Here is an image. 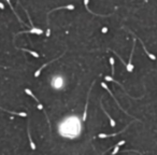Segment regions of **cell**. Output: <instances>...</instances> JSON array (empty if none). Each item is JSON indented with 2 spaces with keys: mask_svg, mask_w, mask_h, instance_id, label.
Wrapping results in <instances>:
<instances>
[{
  "mask_svg": "<svg viewBox=\"0 0 157 155\" xmlns=\"http://www.w3.org/2000/svg\"><path fill=\"white\" fill-rule=\"evenodd\" d=\"M136 37L133 38V43H132V50H131V53H130V57H129V60H128V64L126 66V69L128 72H132L133 70V65H132V56H133V52H134V46H136Z\"/></svg>",
  "mask_w": 157,
  "mask_h": 155,
  "instance_id": "6da1fadb",
  "label": "cell"
},
{
  "mask_svg": "<svg viewBox=\"0 0 157 155\" xmlns=\"http://www.w3.org/2000/svg\"><path fill=\"white\" fill-rule=\"evenodd\" d=\"M20 33H35V35H42L43 33V30L42 29H40V28H31V29H29V30H24V31H20L18 33H16V36L17 35H20Z\"/></svg>",
  "mask_w": 157,
  "mask_h": 155,
  "instance_id": "7a4b0ae2",
  "label": "cell"
},
{
  "mask_svg": "<svg viewBox=\"0 0 157 155\" xmlns=\"http://www.w3.org/2000/svg\"><path fill=\"white\" fill-rule=\"evenodd\" d=\"M95 82H96V80H94V82L91 83V86H90V88H89V91H88V95H87V98H86V103H85V109H84V113H83V119H82L83 122L86 121V117H87V106H88V100H89V93H90L91 87L94 86Z\"/></svg>",
  "mask_w": 157,
  "mask_h": 155,
  "instance_id": "3957f363",
  "label": "cell"
},
{
  "mask_svg": "<svg viewBox=\"0 0 157 155\" xmlns=\"http://www.w3.org/2000/svg\"><path fill=\"white\" fill-rule=\"evenodd\" d=\"M101 86H102V87H103V88H104V89H106V91H109V94H110V95H111V96H112V97H113V98H114V100H115V102H116V103H117V106H118V107H119V109H121V110H123V111H124V112H125V113H126V114H127V115H129V116H130V114H129V113H128V112H126V111H125V110H124V109H123V108H122V107H121V104H119V102H118V101H117V100H116V98H115V97H114V95H113V94H112V91H110V89H109V87L106 86V83H103V82H102V83H101Z\"/></svg>",
  "mask_w": 157,
  "mask_h": 155,
  "instance_id": "277c9868",
  "label": "cell"
},
{
  "mask_svg": "<svg viewBox=\"0 0 157 155\" xmlns=\"http://www.w3.org/2000/svg\"><path fill=\"white\" fill-rule=\"evenodd\" d=\"M63 9H68V10H74L75 9V7H74L73 4H68V5H65V7H58V8H55V9H53V10H51L50 12H47V16L51 14L52 12H54V11H56V10H63Z\"/></svg>",
  "mask_w": 157,
  "mask_h": 155,
  "instance_id": "5b68a950",
  "label": "cell"
},
{
  "mask_svg": "<svg viewBox=\"0 0 157 155\" xmlns=\"http://www.w3.org/2000/svg\"><path fill=\"white\" fill-rule=\"evenodd\" d=\"M60 57H61V56H59L58 58H56V59H54V60H51V61H50V63H47V64H44V65H43V66H41V67H40V68H39V69H38V70H37V71H35V78H38V76H39V74H40V73H41V71H42V70H43V69H44V68H45V67H46V66H48V65L51 64V63H54V61H55V60H59V58H60Z\"/></svg>",
  "mask_w": 157,
  "mask_h": 155,
  "instance_id": "8992f818",
  "label": "cell"
},
{
  "mask_svg": "<svg viewBox=\"0 0 157 155\" xmlns=\"http://www.w3.org/2000/svg\"><path fill=\"white\" fill-rule=\"evenodd\" d=\"M128 126H129V125H127L126 127H125L123 130H121L119 132H115V134H111V135H106V134H99L98 137H99V138H111V137H115V136H117L118 134H121V132L125 131V129H127V128H128Z\"/></svg>",
  "mask_w": 157,
  "mask_h": 155,
  "instance_id": "52a82bcc",
  "label": "cell"
},
{
  "mask_svg": "<svg viewBox=\"0 0 157 155\" xmlns=\"http://www.w3.org/2000/svg\"><path fill=\"white\" fill-rule=\"evenodd\" d=\"M104 79H106V81H110V82H114V83H116V84H118L119 86L122 87V89H123V91H125V93H126V94H127V91H125L124 86H123L122 84L119 83V82L115 81V80H114V79H113V78H112V76H104ZM127 95H128V94H127ZM128 96H129V95H128ZM130 97H131V96H130ZM131 98H132V99H136V98H133V97H131Z\"/></svg>",
  "mask_w": 157,
  "mask_h": 155,
  "instance_id": "ba28073f",
  "label": "cell"
},
{
  "mask_svg": "<svg viewBox=\"0 0 157 155\" xmlns=\"http://www.w3.org/2000/svg\"><path fill=\"white\" fill-rule=\"evenodd\" d=\"M7 2H8V4H9V7H10V9H11V10H12V12H13V13H14V15H15V16H16V17H17L18 22H20V24H24V25H25V26H26V24H25V23H24L23 20H22V18H20V15H18V14H17V12H16V11H15V9L13 8V5H12V4H11V1H10V0H7Z\"/></svg>",
  "mask_w": 157,
  "mask_h": 155,
  "instance_id": "9c48e42d",
  "label": "cell"
},
{
  "mask_svg": "<svg viewBox=\"0 0 157 155\" xmlns=\"http://www.w3.org/2000/svg\"><path fill=\"white\" fill-rule=\"evenodd\" d=\"M88 1H89V0H84V4H85V9H87V11H88L89 13H91V14H94V15L101 16V17H106V16H110V15H112V14H109V15H102V14H97V13H94L93 11L90 10V9L88 8Z\"/></svg>",
  "mask_w": 157,
  "mask_h": 155,
  "instance_id": "30bf717a",
  "label": "cell"
},
{
  "mask_svg": "<svg viewBox=\"0 0 157 155\" xmlns=\"http://www.w3.org/2000/svg\"><path fill=\"white\" fill-rule=\"evenodd\" d=\"M100 106H101V108H102V110H103V112L106 113V115L108 117H109V119H110V125H111V127H115V125H116L115 121H114V119H112V117L109 115V113H108V112L106 111V109H104V107H103V104H102V103H100Z\"/></svg>",
  "mask_w": 157,
  "mask_h": 155,
  "instance_id": "8fae6325",
  "label": "cell"
},
{
  "mask_svg": "<svg viewBox=\"0 0 157 155\" xmlns=\"http://www.w3.org/2000/svg\"><path fill=\"white\" fill-rule=\"evenodd\" d=\"M125 142H126L125 140H121V141H119V142L117 143L115 147H114V150H113V152L111 153V155H115V154H116V153L118 152V150H119V147H121V145H123V144H125Z\"/></svg>",
  "mask_w": 157,
  "mask_h": 155,
  "instance_id": "7c38bea8",
  "label": "cell"
},
{
  "mask_svg": "<svg viewBox=\"0 0 157 155\" xmlns=\"http://www.w3.org/2000/svg\"><path fill=\"white\" fill-rule=\"evenodd\" d=\"M141 44H142V46H143V50H144V52H145V53H146V55L149 56V58H151V59H152V60H156V56H155L154 54L149 53V52L147 51V50H146V48H145V45H144V43H143L142 41H141Z\"/></svg>",
  "mask_w": 157,
  "mask_h": 155,
  "instance_id": "4fadbf2b",
  "label": "cell"
},
{
  "mask_svg": "<svg viewBox=\"0 0 157 155\" xmlns=\"http://www.w3.org/2000/svg\"><path fill=\"white\" fill-rule=\"evenodd\" d=\"M27 134H28V138H29V142H30V147L32 149V150H35V142L32 141V138L30 137V130H29V124H28V126H27Z\"/></svg>",
  "mask_w": 157,
  "mask_h": 155,
  "instance_id": "5bb4252c",
  "label": "cell"
},
{
  "mask_svg": "<svg viewBox=\"0 0 157 155\" xmlns=\"http://www.w3.org/2000/svg\"><path fill=\"white\" fill-rule=\"evenodd\" d=\"M22 51H24V52H28V53L30 54V55H32L33 57H35V58H39L40 57V55H39L37 52H35V51H31V50H27V48H22Z\"/></svg>",
  "mask_w": 157,
  "mask_h": 155,
  "instance_id": "9a60e30c",
  "label": "cell"
},
{
  "mask_svg": "<svg viewBox=\"0 0 157 155\" xmlns=\"http://www.w3.org/2000/svg\"><path fill=\"white\" fill-rule=\"evenodd\" d=\"M25 93H26V94H28V95H29V96H30V97H32L33 99H35V101L38 102V103H40V101H39V100L37 99V97H35V95H33V93H32V91H31L29 88H25Z\"/></svg>",
  "mask_w": 157,
  "mask_h": 155,
  "instance_id": "2e32d148",
  "label": "cell"
},
{
  "mask_svg": "<svg viewBox=\"0 0 157 155\" xmlns=\"http://www.w3.org/2000/svg\"><path fill=\"white\" fill-rule=\"evenodd\" d=\"M110 64H111V70H112V76H114L115 73V69H114V58L113 57H110Z\"/></svg>",
  "mask_w": 157,
  "mask_h": 155,
  "instance_id": "e0dca14e",
  "label": "cell"
},
{
  "mask_svg": "<svg viewBox=\"0 0 157 155\" xmlns=\"http://www.w3.org/2000/svg\"><path fill=\"white\" fill-rule=\"evenodd\" d=\"M101 32H102V33H106V32H108V27H103V28H102V29H101Z\"/></svg>",
  "mask_w": 157,
  "mask_h": 155,
  "instance_id": "ac0fdd59",
  "label": "cell"
},
{
  "mask_svg": "<svg viewBox=\"0 0 157 155\" xmlns=\"http://www.w3.org/2000/svg\"><path fill=\"white\" fill-rule=\"evenodd\" d=\"M0 9H1V10H4V4H3L1 1H0Z\"/></svg>",
  "mask_w": 157,
  "mask_h": 155,
  "instance_id": "d6986e66",
  "label": "cell"
}]
</instances>
